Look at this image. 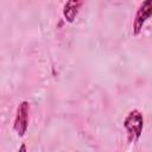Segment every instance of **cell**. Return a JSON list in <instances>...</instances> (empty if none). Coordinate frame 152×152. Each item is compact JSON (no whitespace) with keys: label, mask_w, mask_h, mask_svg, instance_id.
Returning a JSON list of instances; mask_svg holds the SVG:
<instances>
[{"label":"cell","mask_w":152,"mask_h":152,"mask_svg":"<svg viewBox=\"0 0 152 152\" xmlns=\"http://www.w3.org/2000/svg\"><path fill=\"white\" fill-rule=\"evenodd\" d=\"M124 126L127 131L128 141L137 142L142 133V127H144L142 114L137 109L131 110L124 120Z\"/></svg>","instance_id":"1"},{"label":"cell","mask_w":152,"mask_h":152,"mask_svg":"<svg viewBox=\"0 0 152 152\" xmlns=\"http://www.w3.org/2000/svg\"><path fill=\"white\" fill-rule=\"evenodd\" d=\"M28 112H30V103L27 101H21L17 108V114L13 124L14 131L20 137H23L26 133L28 126Z\"/></svg>","instance_id":"2"},{"label":"cell","mask_w":152,"mask_h":152,"mask_svg":"<svg viewBox=\"0 0 152 152\" xmlns=\"http://www.w3.org/2000/svg\"><path fill=\"white\" fill-rule=\"evenodd\" d=\"M152 15V0H147L140 4L135 17H134V21H133V33L134 36H138L140 33V31L142 30L144 24L146 23V20Z\"/></svg>","instance_id":"3"},{"label":"cell","mask_w":152,"mask_h":152,"mask_svg":"<svg viewBox=\"0 0 152 152\" xmlns=\"http://www.w3.org/2000/svg\"><path fill=\"white\" fill-rule=\"evenodd\" d=\"M82 1H68L64 5V10H63V15L65 18L66 21L72 23L78 13L80 7L82 6Z\"/></svg>","instance_id":"4"},{"label":"cell","mask_w":152,"mask_h":152,"mask_svg":"<svg viewBox=\"0 0 152 152\" xmlns=\"http://www.w3.org/2000/svg\"><path fill=\"white\" fill-rule=\"evenodd\" d=\"M19 152H27V151H26V145H25V144H23V145L20 146Z\"/></svg>","instance_id":"5"}]
</instances>
